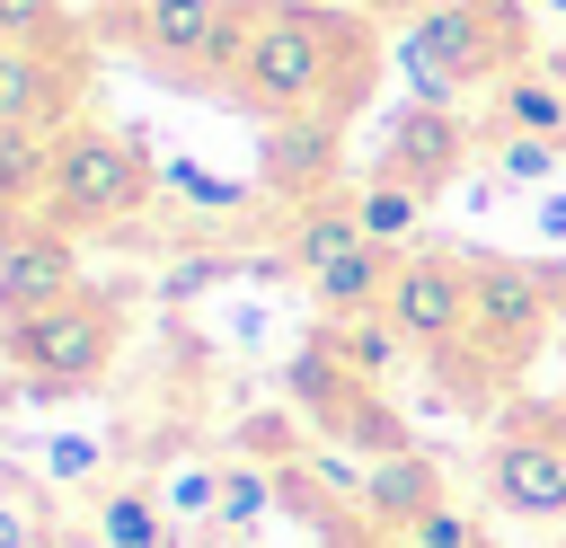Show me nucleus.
<instances>
[{"label":"nucleus","instance_id":"5701e85b","mask_svg":"<svg viewBox=\"0 0 566 548\" xmlns=\"http://www.w3.org/2000/svg\"><path fill=\"white\" fill-rule=\"evenodd\" d=\"M407 548H486V530H478V513H460V504H433V513L407 530Z\"/></svg>","mask_w":566,"mask_h":548},{"label":"nucleus","instance_id":"9b49d317","mask_svg":"<svg viewBox=\"0 0 566 548\" xmlns=\"http://www.w3.org/2000/svg\"><path fill=\"white\" fill-rule=\"evenodd\" d=\"M433 504H442V468H433L416 442H407V451H389V460H371V477H363V521H371V530L407 539Z\"/></svg>","mask_w":566,"mask_h":548},{"label":"nucleus","instance_id":"423d86ee","mask_svg":"<svg viewBox=\"0 0 566 548\" xmlns=\"http://www.w3.org/2000/svg\"><path fill=\"white\" fill-rule=\"evenodd\" d=\"M380 318H389L416 354L451 362V354L469 345V256H460V247H407V256L389 265Z\"/></svg>","mask_w":566,"mask_h":548},{"label":"nucleus","instance_id":"0eeeda50","mask_svg":"<svg viewBox=\"0 0 566 548\" xmlns=\"http://www.w3.org/2000/svg\"><path fill=\"white\" fill-rule=\"evenodd\" d=\"M486 486L513 521H566V415L513 407L504 433L486 442Z\"/></svg>","mask_w":566,"mask_h":548},{"label":"nucleus","instance_id":"dca6fc26","mask_svg":"<svg viewBox=\"0 0 566 548\" xmlns=\"http://www.w3.org/2000/svg\"><path fill=\"white\" fill-rule=\"evenodd\" d=\"M327 150H336V124H318V115L274 124V133H265V186H274V194H283V186H310V177L327 168Z\"/></svg>","mask_w":566,"mask_h":548},{"label":"nucleus","instance_id":"c756f323","mask_svg":"<svg viewBox=\"0 0 566 548\" xmlns=\"http://www.w3.org/2000/svg\"><path fill=\"white\" fill-rule=\"evenodd\" d=\"M539 9H548V18H566V0H539Z\"/></svg>","mask_w":566,"mask_h":548},{"label":"nucleus","instance_id":"4be33fe9","mask_svg":"<svg viewBox=\"0 0 566 548\" xmlns=\"http://www.w3.org/2000/svg\"><path fill=\"white\" fill-rule=\"evenodd\" d=\"M159 177H168V186H177L195 212H239V203H248V186H230V177H203L195 159H159Z\"/></svg>","mask_w":566,"mask_h":548},{"label":"nucleus","instance_id":"f03ea898","mask_svg":"<svg viewBox=\"0 0 566 548\" xmlns=\"http://www.w3.org/2000/svg\"><path fill=\"white\" fill-rule=\"evenodd\" d=\"M398 71L416 106H451L469 80L522 71V0H442L398 27Z\"/></svg>","mask_w":566,"mask_h":548},{"label":"nucleus","instance_id":"ddd939ff","mask_svg":"<svg viewBox=\"0 0 566 548\" xmlns=\"http://www.w3.org/2000/svg\"><path fill=\"white\" fill-rule=\"evenodd\" d=\"M495 133L566 141V80H548V71H504V80H495Z\"/></svg>","mask_w":566,"mask_h":548},{"label":"nucleus","instance_id":"4468645a","mask_svg":"<svg viewBox=\"0 0 566 548\" xmlns=\"http://www.w3.org/2000/svg\"><path fill=\"white\" fill-rule=\"evenodd\" d=\"M424 203H433V194H416V186H398V177H363V186H354L363 239H380V247H398V256H407V239L424 230Z\"/></svg>","mask_w":566,"mask_h":548},{"label":"nucleus","instance_id":"7ed1b4c3","mask_svg":"<svg viewBox=\"0 0 566 548\" xmlns=\"http://www.w3.org/2000/svg\"><path fill=\"white\" fill-rule=\"evenodd\" d=\"M142 194H150V150H142L133 133L71 124V133H53V168H44L35 221H53V230H97V221H124Z\"/></svg>","mask_w":566,"mask_h":548},{"label":"nucleus","instance_id":"c85d7f7f","mask_svg":"<svg viewBox=\"0 0 566 548\" xmlns=\"http://www.w3.org/2000/svg\"><path fill=\"white\" fill-rule=\"evenodd\" d=\"M389 9H407V18H416V9H442V0H389Z\"/></svg>","mask_w":566,"mask_h":548},{"label":"nucleus","instance_id":"2eb2a0df","mask_svg":"<svg viewBox=\"0 0 566 548\" xmlns=\"http://www.w3.org/2000/svg\"><path fill=\"white\" fill-rule=\"evenodd\" d=\"M327 354L336 362H354V380H389L398 371V354H416L380 309H363V318H327Z\"/></svg>","mask_w":566,"mask_h":548},{"label":"nucleus","instance_id":"393cba45","mask_svg":"<svg viewBox=\"0 0 566 548\" xmlns=\"http://www.w3.org/2000/svg\"><path fill=\"white\" fill-rule=\"evenodd\" d=\"M53 9H62V0H0V27H9V44H35V35L53 27Z\"/></svg>","mask_w":566,"mask_h":548},{"label":"nucleus","instance_id":"412c9836","mask_svg":"<svg viewBox=\"0 0 566 548\" xmlns=\"http://www.w3.org/2000/svg\"><path fill=\"white\" fill-rule=\"evenodd\" d=\"M159 504H168L177 521H221V460H186V468L159 486Z\"/></svg>","mask_w":566,"mask_h":548},{"label":"nucleus","instance_id":"f257e3e1","mask_svg":"<svg viewBox=\"0 0 566 548\" xmlns=\"http://www.w3.org/2000/svg\"><path fill=\"white\" fill-rule=\"evenodd\" d=\"M221 80L274 124H301V115L336 124L345 97H363V35L345 27V9H318V0H239Z\"/></svg>","mask_w":566,"mask_h":548},{"label":"nucleus","instance_id":"7c9ffc66","mask_svg":"<svg viewBox=\"0 0 566 548\" xmlns=\"http://www.w3.org/2000/svg\"><path fill=\"white\" fill-rule=\"evenodd\" d=\"M0 44H9V27H0Z\"/></svg>","mask_w":566,"mask_h":548},{"label":"nucleus","instance_id":"9d476101","mask_svg":"<svg viewBox=\"0 0 566 548\" xmlns=\"http://www.w3.org/2000/svg\"><path fill=\"white\" fill-rule=\"evenodd\" d=\"M460 150H469V133L451 124V106H398V124L380 133V159H371V177H398V186H416V194H442L451 177H460Z\"/></svg>","mask_w":566,"mask_h":548},{"label":"nucleus","instance_id":"b1692460","mask_svg":"<svg viewBox=\"0 0 566 548\" xmlns=\"http://www.w3.org/2000/svg\"><path fill=\"white\" fill-rule=\"evenodd\" d=\"M97 460H106V442H97V433H53V442H44V477H53V486L97 477Z\"/></svg>","mask_w":566,"mask_h":548},{"label":"nucleus","instance_id":"f3484780","mask_svg":"<svg viewBox=\"0 0 566 548\" xmlns=\"http://www.w3.org/2000/svg\"><path fill=\"white\" fill-rule=\"evenodd\" d=\"M44 88H53V62H44V44H0V133H18V124H44Z\"/></svg>","mask_w":566,"mask_h":548},{"label":"nucleus","instance_id":"a878e982","mask_svg":"<svg viewBox=\"0 0 566 548\" xmlns=\"http://www.w3.org/2000/svg\"><path fill=\"white\" fill-rule=\"evenodd\" d=\"M0 548H35V513L18 495H0Z\"/></svg>","mask_w":566,"mask_h":548},{"label":"nucleus","instance_id":"cd10ccee","mask_svg":"<svg viewBox=\"0 0 566 548\" xmlns=\"http://www.w3.org/2000/svg\"><path fill=\"white\" fill-rule=\"evenodd\" d=\"M548 80H566V44H557V53H548Z\"/></svg>","mask_w":566,"mask_h":548},{"label":"nucleus","instance_id":"bb28decb","mask_svg":"<svg viewBox=\"0 0 566 548\" xmlns=\"http://www.w3.org/2000/svg\"><path fill=\"white\" fill-rule=\"evenodd\" d=\"M539 239L566 247V186H539Z\"/></svg>","mask_w":566,"mask_h":548},{"label":"nucleus","instance_id":"a211bd4d","mask_svg":"<svg viewBox=\"0 0 566 548\" xmlns=\"http://www.w3.org/2000/svg\"><path fill=\"white\" fill-rule=\"evenodd\" d=\"M274 513V468L265 460H221V530H256Z\"/></svg>","mask_w":566,"mask_h":548},{"label":"nucleus","instance_id":"aec40b11","mask_svg":"<svg viewBox=\"0 0 566 548\" xmlns=\"http://www.w3.org/2000/svg\"><path fill=\"white\" fill-rule=\"evenodd\" d=\"M557 168H566V141L495 133V177H504V186H557Z\"/></svg>","mask_w":566,"mask_h":548},{"label":"nucleus","instance_id":"f8f14e48","mask_svg":"<svg viewBox=\"0 0 566 548\" xmlns=\"http://www.w3.org/2000/svg\"><path fill=\"white\" fill-rule=\"evenodd\" d=\"M88 530H97V548H177V513L150 486H106Z\"/></svg>","mask_w":566,"mask_h":548},{"label":"nucleus","instance_id":"2f4dec72","mask_svg":"<svg viewBox=\"0 0 566 548\" xmlns=\"http://www.w3.org/2000/svg\"><path fill=\"white\" fill-rule=\"evenodd\" d=\"M557 415H566V407H557Z\"/></svg>","mask_w":566,"mask_h":548},{"label":"nucleus","instance_id":"39448f33","mask_svg":"<svg viewBox=\"0 0 566 548\" xmlns=\"http://www.w3.org/2000/svg\"><path fill=\"white\" fill-rule=\"evenodd\" d=\"M115 35L168 80H221L239 0H115Z\"/></svg>","mask_w":566,"mask_h":548},{"label":"nucleus","instance_id":"1a4fd4ad","mask_svg":"<svg viewBox=\"0 0 566 548\" xmlns=\"http://www.w3.org/2000/svg\"><path fill=\"white\" fill-rule=\"evenodd\" d=\"M80 292V247L53 221H0V318H35Z\"/></svg>","mask_w":566,"mask_h":548},{"label":"nucleus","instance_id":"6e6552de","mask_svg":"<svg viewBox=\"0 0 566 548\" xmlns=\"http://www.w3.org/2000/svg\"><path fill=\"white\" fill-rule=\"evenodd\" d=\"M548 318H557V292H548L531 265H513V256H469V345H478L495 371L531 362V345L548 336Z\"/></svg>","mask_w":566,"mask_h":548},{"label":"nucleus","instance_id":"20e7f679","mask_svg":"<svg viewBox=\"0 0 566 548\" xmlns=\"http://www.w3.org/2000/svg\"><path fill=\"white\" fill-rule=\"evenodd\" d=\"M115 345H124V318H115V301H97V292H71V301L0 327V354L27 371V389H53V398L97 389V380L115 371Z\"/></svg>","mask_w":566,"mask_h":548},{"label":"nucleus","instance_id":"6ab92c4d","mask_svg":"<svg viewBox=\"0 0 566 548\" xmlns=\"http://www.w3.org/2000/svg\"><path fill=\"white\" fill-rule=\"evenodd\" d=\"M44 168H53V141H44V124H18V133H0V203H27V194H44Z\"/></svg>","mask_w":566,"mask_h":548}]
</instances>
